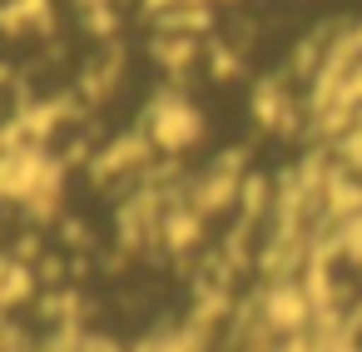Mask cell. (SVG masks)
<instances>
[{"label": "cell", "mask_w": 362, "mask_h": 352, "mask_svg": "<svg viewBox=\"0 0 362 352\" xmlns=\"http://www.w3.org/2000/svg\"><path fill=\"white\" fill-rule=\"evenodd\" d=\"M139 129L149 134V144H154L159 154H184V149L199 139L204 115H199L179 90H169V95H159V100L139 115Z\"/></svg>", "instance_id": "obj_1"}, {"label": "cell", "mask_w": 362, "mask_h": 352, "mask_svg": "<svg viewBox=\"0 0 362 352\" xmlns=\"http://www.w3.org/2000/svg\"><path fill=\"white\" fill-rule=\"evenodd\" d=\"M55 25V0H0V30L6 35H45Z\"/></svg>", "instance_id": "obj_2"}]
</instances>
